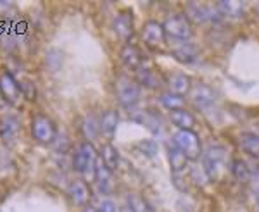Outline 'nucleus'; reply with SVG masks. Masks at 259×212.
Segmentation results:
<instances>
[{"label": "nucleus", "instance_id": "1", "mask_svg": "<svg viewBox=\"0 0 259 212\" xmlns=\"http://www.w3.org/2000/svg\"><path fill=\"white\" fill-rule=\"evenodd\" d=\"M99 159V153L95 150V147L90 143V141H83L80 147L74 150L73 155V168L74 171L83 173L92 178H95V162Z\"/></svg>", "mask_w": 259, "mask_h": 212}, {"label": "nucleus", "instance_id": "2", "mask_svg": "<svg viewBox=\"0 0 259 212\" xmlns=\"http://www.w3.org/2000/svg\"><path fill=\"white\" fill-rule=\"evenodd\" d=\"M116 98L124 109H132L140 100V86L137 81L130 80L128 76H118L114 83Z\"/></svg>", "mask_w": 259, "mask_h": 212}, {"label": "nucleus", "instance_id": "3", "mask_svg": "<svg viewBox=\"0 0 259 212\" xmlns=\"http://www.w3.org/2000/svg\"><path fill=\"white\" fill-rule=\"evenodd\" d=\"M204 171L212 180H220L227 171V150L223 147H209L204 153Z\"/></svg>", "mask_w": 259, "mask_h": 212}, {"label": "nucleus", "instance_id": "4", "mask_svg": "<svg viewBox=\"0 0 259 212\" xmlns=\"http://www.w3.org/2000/svg\"><path fill=\"white\" fill-rule=\"evenodd\" d=\"M31 136L38 143H52L57 138V126L49 116L35 114L31 119Z\"/></svg>", "mask_w": 259, "mask_h": 212}, {"label": "nucleus", "instance_id": "5", "mask_svg": "<svg viewBox=\"0 0 259 212\" xmlns=\"http://www.w3.org/2000/svg\"><path fill=\"white\" fill-rule=\"evenodd\" d=\"M173 143L177 145L183 153H185V157L189 161L199 159V155L202 153L199 136L195 135L192 130H178L177 135H175V138H173Z\"/></svg>", "mask_w": 259, "mask_h": 212}, {"label": "nucleus", "instance_id": "6", "mask_svg": "<svg viewBox=\"0 0 259 212\" xmlns=\"http://www.w3.org/2000/svg\"><path fill=\"white\" fill-rule=\"evenodd\" d=\"M162 28H164L166 35H169L171 38H175L178 41H187L192 36L190 21L187 19L185 16H182V14L169 16V18L164 21Z\"/></svg>", "mask_w": 259, "mask_h": 212}, {"label": "nucleus", "instance_id": "7", "mask_svg": "<svg viewBox=\"0 0 259 212\" xmlns=\"http://www.w3.org/2000/svg\"><path fill=\"white\" fill-rule=\"evenodd\" d=\"M142 40L152 48H161L166 41V33L162 24L157 21H147L142 28Z\"/></svg>", "mask_w": 259, "mask_h": 212}, {"label": "nucleus", "instance_id": "8", "mask_svg": "<svg viewBox=\"0 0 259 212\" xmlns=\"http://www.w3.org/2000/svg\"><path fill=\"white\" fill-rule=\"evenodd\" d=\"M0 93H2L4 100L11 105H16L19 102L21 97V88H19V83L16 81V78L12 76L9 71H4L0 74Z\"/></svg>", "mask_w": 259, "mask_h": 212}, {"label": "nucleus", "instance_id": "9", "mask_svg": "<svg viewBox=\"0 0 259 212\" xmlns=\"http://www.w3.org/2000/svg\"><path fill=\"white\" fill-rule=\"evenodd\" d=\"M189 93H190V100L194 102V105L199 107V109H206V107L212 105L214 97H216V93L212 91L211 86L204 85V83H197V85H194Z\"/></svg>", "mask_w": 259, "mask_h": 212}, {"label": "nucleus", "instance_id": "10", "mask_svg": "<svg viewBox=\"0 0 259 212\" xmlns=\"http://www.w3.org/2000/svg\"><path fill=\"white\" fill-rule=\"evenodd\" d=\"M68 195H69L71 202H73L74 205L85 207L90 200V188L83 180H74V181L69 183Z\"/></svg>", "mask_w": 259, "mask_h": 212}, {"label": "nucleus", "instance_id": "11", "mask_svg": "<svg viewBox=\"0 0 259 212\" xmlns=\"http://www.w3.org/2000/svg\"><path fill=\"white\" fill-rule=\"evenodd\" d=\"M21 131V124L19 119L16 116H4L2 121H0V138L6 143H12L18 138Z\"/></svg>", "mask_w": 259, "mask_h": 212}, {"label": "nucleus", "instance_id": "12", "mask_svg": "<svg viewBox=\"0 0 259 212\" xmlns=\"http://www.w3.org/2000/svg\"><path fill=\"white\" fill-rule=\"evenodd\" d=\"M114 31L121 40H130L133 36V16L130 11L119 12L114 18Z\"/></svg>", "mask_w": 259, "mask_h": 212}, {"label": "nucleus", "instance_id": "13", "mask_svg": "<svg viewBox=\"0 0 259 212\" xmlns=\"http://www.w3.org/2000/svg\"><path fill=\"white\" fill-rule=\"evenodd\" d=\"M94 181L97 183L99 190L102 193H109L112 188V171L104 166V162L100 161V157L95 162V178Z\"/></svg>", "mask_w": 259, "mask_h": 212}, {"label": "nucleus", "instance_id": "14", "mask_svg": "<svg viewBox=\"0 0 259 212\" xmlns=\"http://www.w3.org/2000/svg\"><path fill=\"white\" fill-rule=\"evenodd\" d=\"M132 119L135 123H140L144 124L147 130H150L154 133V135H157V133H161V119L157 114H154L152 111H140V112H133L132 114Z\"/></svg>", "mask_w": 259, "mask_h": 212}, {"label": "nucleus", "instance_id": "15", "mask_svg": "<svg viewBox=\"0 0 259 212\" xmlns=\"http://www.w3.org/2000/svg\"><path fill=\"white\" fill-rule=\"evenodd\" d=\"M119 59L124 64V68H128V69L139 71L142 66V54L135 45H130V43L124 45L119 52Z\"/></svg>", "mask_w": 259, "mask_h": 212}, {"label": "nucleus", "instance_id": "16", "mask_svg": "<svg viewBox=\"0 0 259 212\" xmlns=\"http://www.w3.org/2000/svg\"><path fill=\"white\" fill-rule=\"evenodd\" d=\"M118 121H119V116L116 111H106L99 119V130L106 136L107 140H111L116 133V128H118Z\"/></svg>", "mask_w": 259, "mask_h": 212}, {"label": "nucleus", "instance_id": "17", "mask_svg": "<svg viewBox=\"0 0 259 212\" xmlns=\"http://www.w3.org/2000/svg\"><path fill=\"white\" fill-rule=\"evenodd\" d=\"M168 86H169V91L178 97H183L187 95L192 88V83H190V78L185 76L182 73H173L168 76Z\"/></svg>", "mask_w": 259, "mask_h": 212}, {"label": "nucleus", "instance_id": "18", "mask_svg": "<svg viewBox=\"0 0 259 212\" xmlns=\"http://www.w3.org/2000/svg\"><path fill=\"white\" fill-rule=\"evenodd\" d=\"M216 9H218L220 16L223 18H230V19H240L244 16V9L245 6L242 2H235V0H221V2L216 4Z\"/></svg>", "mask_w": 259, "mask_h": 212}, {"label": "nucleus", "instance_id": "19", "mask_svg": "<svg viewBox=\"0 0 259 212\" xmlns=\"http://www.w3.org/2000/svg\"><path fill=\"white\" fill-rule=\"evenodd\" d=\"M99 157H100V161L104 162V166H106L109 171H114V169L118 168V164H119V152H118V148H116L112 143L102 145V147H100V152H99Z\"/></svg>", "mask_w": 259, "mask_h": 212}, {"label": "nucleus", "instance_id": "20", "mask_svg": "<svg viewBox=\"0 0 259 212\" xmlns=\"http://www.w3.org/2000/svg\"><path fill=\"white\" fill-rule=\"evenodd\" d=\"M168 159H169V166H171V171L173 173L183 171V169L187 168V162H189V159L185 157V153L180 150L173 141L168 143Z\"/></svg>", "mask_w": 259, "mask_h": 212}, {"label": "nucleus", "instance_id": "21", "mask_svg": "<svg viewBox=\"0 0 259 212\" xmlns=\"http://www.w3.org/2000/svg\"><path fill=\"white\" fill-rule=\"evenodd\" d=\"M171 123L178 126V130H192L195 126V118L185 109H177L169 112Z\"/></svg>", "mask_w": 259, "mask_h": 212}, {"label": "nucleus", "instance_id": "22", "mask_svg": "<svg viewBox=\"0 0 259 212\" xmlns=\"http://www.w3.org/2000/svg\"><path fill=\"white\" fill-rule=\"evenodd\" d=\"M239 145L245 153L259 159V136L257 135H254V133H242L239 136Z\"/></svg>", "mask_w": 259, "mask_h": 212}, {"label": "nucleus", "instance_id": "23", "mask_svg": "<svg viewBox=\"0 0 259 212\" xmlns=\"http://www.w3.org/2000/svg\"><path fill=\"white\" fill-rule=\"evenodd\" d=\"M173 56L177 57L180 62L190 64V62H194L197 59V48L192 43H189V41H180V45L173 47Z\"/></svg>", "mask_w": 259, "mask_h": 212}, {"label": "nucleus", "instance_id": "24", "mask_svg": "<svg viewBox=\"0 0 259 212\" xmlns=\"http://www.w3.org/2000/svg\"><path fill=\"white\" fill-rule=\"evenodd\" d=\"M81 133H83V136L87 138V141H90L92 143V140H95L99 136V121L95 119V116H87V119L83 121L81 124Z\"/></svg>", "mask_w": 259, "mask_h": 212}, {"label": "nucleus", "instance_id": "25", "mask_svg": "<svg viewBox=\"0 0 259 212\" xmlns=\"http://www.w3.org/2000/svg\"><path fill=\"white\" fill-rule=\"evenodd\" d=\"M137 80H139L140 85L147 86V88H157L159 86V80L157 76L154 74V71L150 69H139L137 71Z\"/></svg>", "mask_w": 259, "mask_h": 212}, {"label": "nucleus", "instance_id": "26", "mask_svg": "<svg viewBox=\"0 0 259 212\" xmlns=\"http://www.w3.org/2000/svg\"><path fill=\"white\" fill-rule=\"evenodd\" d=\"M159 102L166 107V109H169V111L183 109V103H185L182 97L171 93V91H166V93H162L161 97H159Z\"/></svg>", "mask_w": 259, "mask_h": 212}, {"label": "nucleus", "instance_id": "27", "mask_svg": "<svg viewBox=\"0 0 259 212\" xmlns=\"http://www.w3.org/2000/svg\"><path fill=\"white\" fill-rule=\"evenodd\" d=\"M232 173H233V176L242 183H247L250 180V171H249L247 164L240 159H235L232 162Z\"/></svg>", "mask_w": 259, "mask_h": 212}, {"label": "nucleus", "instance_id": "28", "mask_svg": "<svg viewBox=\"0 0 259 212\" xmlns=\"http://www.w3.org/2000/svg\"><path fill=\"white\" fill-rule=\"evenodd\" d=\"M61 64H62L61 50H57V48H50V50L47 52V56H45V66L49 68L50 73H56V71L61 68Z\"/></svg>", "mask_w": 259, "mask_h": 212}, {"label": "nucleus", "instance_id": "29", "mask_svg": "<svg viewBox=\"0 0 259 212\" xmlns=\"http://www.w3.org/2000/svg\"><path fill=\"white\" fill-rule=\"evenodd\" d=\"M128 203H130V209H132L133 212H156L147 203V200H144V198H142L140 195H137V193L130 195Z\"/></svg>", "mask_w": 259, "mask_h": 212}, {"label": "nucleus", "instance_id": "30", "mask_svg": "<svg viewBox=\"0 0 259 212\" xmlns=\"http://www.w3.org/2000/svg\"><path fill=\"white\" fill-rule=\"evenodd\" d=\"M21 95H23L26 100H35L36 98V86L31 80H23L19 83Z\"/></svg>", "mask_w": 259, "mask_h": 212}, {"label": "nucleus", "instance_id": "31", "mask_svg": "<svg viewBox=\"0 0 259 212\" xmlns=\"http://www.w3.org/2000/svg\"><path fill=\"white\" fill-rule=\"evenodd\" d=\"M137 148H140L147 157H156L157 153V143L154 140H142L137 143Z\"/></svg>", "mask_w": 259, "mask_h": 212}, {"label": "nucleus", "instance_id": "32", "mask_svg": "<svg viewBox=\"0 0 259 212\" xmlns=\"http://www.w3.org/2000/svg\"><path fill=\"white\" fill-rule=\"evenodd\" d=\"M190 176H192V181H194L197 186H204L207 183V180H209V176L206 174V171H204V169H199V168H192Z\"/></svg>", "mask_w": 259, "mask_h": 212}, {"label": "nucleus", "instance_id": "33", "mask_svg": "<svg viewBox=\"0 0 259 212\" xmlns=\"http://www.w3.org/2000/svg\"><path fill=\"white\" fill-rule=\"evenodd\" d=\"M97 212H116V205L112 200H102V203L99 205Z\"/></svg>", "mask_w": 259, "mask_h": 212}, {"label": "nucleus", "instance_id": "34", "mask_svg": "<svg viewBox=\"0 0 259 212\" xmlns=\"http://www.w3.org/2000/svg\"><path fill=\"white\" fill-rule=\"evenodd\" d=\"M81 212H97V209H95L94 205H89V203H87L85 207H83V210Z\"/></svg>", "mask_w": 259, "mask_h": 212}, {"label": "nucleus", "instance_id": "35", "mask_svg": "<svg viewBox=\"0 0 259 212\" xmlns=\"http://www.w3.org/2000/svg\"><path fill=\"white\" fill-rule=\"evenodd\" d=\"M119 212H133V210L130 209V207H123V209H121Z\"/></svg>", "mask_w": 259, "mask_h": 212}, {"label": "nucleus", "instance_id": "36", "mask_svg": "<svg viewBox=\"0 0 259 212\" xmlns=\"http://www.w3.org/2000/svg\"><path fill=\"white\" fill-rule=\"evenodd\" d=\"M4 103H6V100H4V97H2V93H0V107L4 105Z\"/></svg>", "mask_w": 259, "mask_h": 212}, {"label": "nucleus", "instance_id": "37", "mask_svg": "<svg viewBox=\"0 0 259 212\" xmlns=\"http://www.w3.org/2000/svg\"><path fill=\"white\" fill-rule=\"evenodd\" d=\"M257 16H259V6H257Z\"/></svg>", "mask_w": 259, "mask_h": 212}]
</instances>
